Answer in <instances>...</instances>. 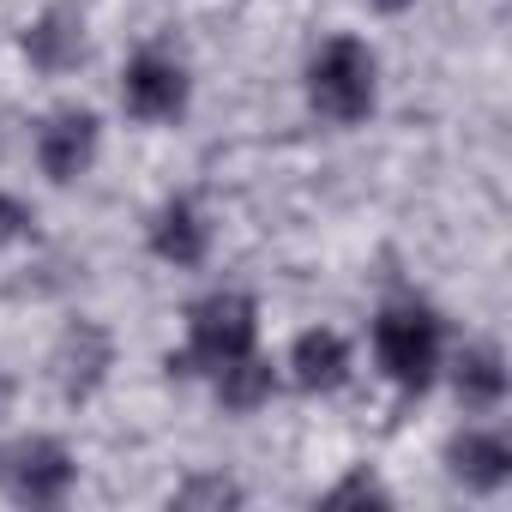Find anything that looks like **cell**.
Wrapping results in <instances>:
<instances>
[{"label": "cell", "instance_id": "11", "mask_svg": "<svg viewBox=\"0 0 512 512\" xmlns=\"http://www.w3.org/2000/svg\"><path fill=\"white\" fill-rule=\"evenodd\" d=\"M446 464H452V476H458L464 488L494 494V488H506V476H512V446H506V434H494V428H464V434H452Z\"/></svg>", "mask_w": 512, "mask_h": 512}, {"label": "cell", "instance_id": "10", "mask_svg": "<svg viewBox=\"0 0 512 512\" xmlns=\"http://www.w3.org/2000/svg\"><path fill=\"white\" fill-rule=\"evenodd\" d=\"M151 253H157L163 266H175V272H193L205 253H211V223L199 217L193 199H169L151 217Z\"/></svg>", "mask_w": 512, "mask_h": 512}, {"label": "cell", "instance_id": "13", "mask_svg": "<svg viewBox=\"0 0 512 512\" xmlns=\"http://www.w3.org/2000/svg\"><path fill=\"white\" fill-rule=\"evenodd\" d=\"M272 392H278V368L266 356H253V350L217 368V404L235 410V416H253L260 404H272Z\"/></svg>", "mask_w": 512, "mask_h": 512}, {"label": "cell", "instance_id": "6", "mask_svg": "<svg viewBox=\"0 0 512 512\" xmlns=\"http://www.w3.org/2000/svg\"><path fill=\"white\" fill-rule=\"evenodd\" d=\"M97 145H103V127H97L91 109H55L37 127V169L55 187H67V181H79L97 163Z\"/></svg>", "mask_w": 512, "mask_h": 512}, {"label": "cell", "instance_id": "5", "mask_svg": "<svg viewBox=\"0 0 512 512\" xmlns=\"http://www.w3.org/2000/svg\"><path fill=\"white\" fill-rule=\"evenodd\" d=\"M121 103L133 121H175L187 109V67L163 49H139L121 73Z\"/></svg>", "mask_w": 512, "mask_h": 512}, {"label": "cell", "instance_id": "9", "mask_svg": "<svg viewBox=\"0 0 512 512\" xmlns=\"http://www.w3.org/2000/svg\"><path fill=\"white\" fill-rule=\"evenodd\" d=\"M350 368H356V356H350V338L344 332H332V326H308L296 344H290V380L302 386V392H338L344 380H350Z\"/></svg>", "mask_w": 512, "mask_h": 512}, {"label": "cell", "instance_id": "17", "mask_svg": "<svg viewBox=\"0 0 512 512\" xmlns=\"http://www.w3.org/2000/svg\"><path fill=\"white\" fill-rule=\"evenodd\" d=\"M368 7H380V13H404V7H416V0H368Z\"/></svg>", "mask_w": 512, "mask_h": 512}, {"label": "cell", "instance_id": "14", "mask_svg": "<svg viewBox=\"0 0 512 512\" xmlns=\"http://www.w3.org/2000/svg\"><path fill=\"white\" fill-rule=\"evenodd\" d=\"M247 494H241V482H229V476H187L181 488H175V506H241Z\"/></svg>", "mask_w": 512, "mask_h": 512}, {"label": "cell", "instance_id": "15", "mask_svg": "<svg viewBox=\"0 0 512 512\" xmlns=\"http://www.w3.org/2000/svg\"><path fill=\"white\" fill-rule=\"evenodd\" d=\"M392 494H386V482H374L368 470H356V476H344L338 488H326V506H386Z\"/></svg>", "mask_w": 512, "mask_h": 512}, {"label": "cell", "instance_id": "8", "mask_svg": "<svg viewBox=\"0 0 512 512\" xmlns=\"http://www.w3.org/2000/svg\"><path fill=\"white\" fill-rule=\"evenodd\" d=\"M25 61L37 73H73L85 61V13L73 0H55L25 25Z\"/></svg>", "mask_w": 512, "mask_h": 512}, {"label": "cell", "instance_id": "18", "mask_svg": "<svg viewBox=\"0 0 512 512\" xmlns=\"http://www.w3.org/2000/svg\"><path fill=\"white\" fill-rule=\"evenodd\" d=\"M7 410H13V380L0 374V416H7Z\"/></svg>", "mask_w": 512, "mask_h": 512}, {"label": "cell", "instance_id": "12", "mask_svg": "<svg viewBox=\"0 0 512 512\" xmlns=\"http://www.w3.org/2000/svg\"><path fill=\"white\" fill-rule=\"evenodd\" d=\"M452 392H458V404L476 410V416L500 410V404H506V356H500L494 344H464L458 362H452Z\"/></svg>", "mask_w": 512, "mask_h": 512}, {"label": "cell", "instance_id": "1", "mask_svg": "<svg viewBox=\"0 0 512 512\" xmlns=\"http://www.w3.org/2000/svg\"><path fill=\"white\" fill-rule=\"evenodd\" d=\"M374 97H380V61H374V49L362 37H332L308 61V103L332 127L368 121L374 115Z\"/></svg>", "mask_w": 512, "mask_h": 512}, {"label": "cell", "instance_id": "16", "mask_svg": "<svg viewBox=\"0 0 512 512\" xmlns=\"http://www.w3.org/2000/svg\"><path fill=\"white\" fill-rule=\"evenodd\" d=\"M31 205L25 199H13V193H0V247H13V241H25L31 235Z\"/></svg>", "mask_w": 512, "mask_h": 512}, {"label": "cell", "instance_id": "4", "mask_svg": "<svg viewBox=\"0 0 512 512\" xmlns=\"http://www.w3.org/2000/svg\"><path fill=\"white\" fill-rule=\"evenodd\" d=\"M79 482V464L67 440L55 434H19L0 446V494L19 506H61Z\"/></svg>", "mask_w": 512, "mask_h": 512}, {"label": "cell", "instance_id": "7", "mask_svg": "<svg viewBox=\"0 0 512 512\" xmlns=\"http://www.w3.org/2000/svg\"><path fill=\"white\" fill-rule=\"evenodd\" d=\"M109 368H115V338L97 320H73L61 332V344H55V386H61V398L67 404L97 398V386L109 380Z\"/></svg>", "mask_w": 512, "mask_h": 512}, {"label": "cell", "instance_id": "3", "mask_svg": "<svg viewBox=\"0 0 512 512\" xmlns=\"http://www.w3.org/2000/svg\"><path fill=\"white\" fill-rule=\"evenodd\" d=\"M440 314L422 308V302H392L380 308L374 320V356H380V374L398 386V392H428L434 374H440Z\"/></svg>", "mask_w": 512, "mask_h": 512}, {"label": "cell", "instance_id": "2", "mask_svg": "<svg viewBox=\"0 0 512 512\" xmlns=\"http://www.w3.org/2000/svg\"><path fill=\"white\" fill-rule=\"evenodd\" d=\"M260 338V302L241 296V290H211L205 302L187 308V356H169V368L181 374H199V368H223L235 356L253 350Z\"/></svg>", "mask_w": 512, "mask_h": 512}]
</instances>
